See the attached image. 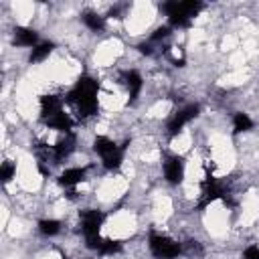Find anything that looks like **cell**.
<instances>
[{
	"instance_id": "7a4b0ae2",
	"label": "cell",
	"mask_w": 259,
	"mask_h": 259,
	"mask_svg": "<svg viewBox=\"0 0 259 259\" xmlns=\"http://www.w3.org/2000/svg\"><path fill=\"white\" fill-rule=\"evenodd\" d=\"M166 16H168V22H170V28H188L192 24V18L202 10V4L196 2V0H186V2H164L160 6Z\"/></svg>"
},
{
	"instance_id": "8992f818",
	"label": "cell",
	"mask_w": 259,
	"mask_h": 259,
	"mask_svg": "<svg viewBox=\"0 0 259 259\" xmlns=\"http://www.w3.org/2000/svg\"><path fill=\"white\" fill-rule=\"evenodd\" d=\"M198 111H200V107H198L196 103H190V105H186L184 109L176 111V113L172 115V119L168 121V136H170V138L178 136V134L182 132V127L198 115Z\"/></svg>"
},
{
	"instance_id": "52a82bcc",
	"label": "cell",
	"mask_w": 259,
	"mask_h": 259,
	"mask_svg": "<svg viewBox=\"0 0 259 259\" xmlns=\"http://www.w3.org/2000/svg\"><path fill=\"white\" fill-rule=\"evenodd\" d=\"M105 221V214L101 210H95V208H85L81 212V231L85 235V239H91V237H97L99 235V229Z\"/></svg>"
},
{
	"instance_id": "5bb4252c",
	"label": "cell",
	"mask_w": 259,
	"mask_h": 259,
	"mask_svg": "<svg viewBox=\"0 0 259 259\" xmlns=\"http://www.w3.org/2000/svg\"><path fill=\"white\" fill-rule=\"evenodd\" d=\"M85 174H87L85 168H69V170H65V172L59 176V184L65 186V188L75 186V184H79L81 180H85Z\"/></svg>"
},
{
	"instance_id": "4fadbf2b",
	"label": "cell",
	"mask_w": 259,
	"mask_h": 259,
	"mask_svg": "<svg viewBox=\"0 0 259 259\" xmlns=\"http://www.w3.org/2000/svg\"><path fill=\"white\" fill-rule=\"evenodd\" d=\"M121 79L127 87V93H130V101H136L140 91H142V75L138 71H123L121 73Z\"/></svg>"
},
{
	"instance_id": "2e32d148",
	"label": "cell",
	"mask_w": 259,
	"mask_h": 259,
	"mask_svg": "<svg viewBox=\"0 0 259 259\" xmlns=\"http://www.w3.org/2000/svg\"><path fill=\"white\" fill-rule=\"evenodd\" d=\"M81 20H83V24H85L87 28H91L93 32H101V30L105 28V20H103V16H99V14L93 12V10H85V12H81Z\"/></svg>"
},
{
	"instance_id": "e0dca14e",
	"label": "cell",
	"mask_w": 259,
	"mask_h": 259,
	"mask_svg": "<svg viewBox=\"0 0 259 259\" xmlns=\"http://www.w3.org/2000/svg\"><path fill=\"white\" fill-rule=\"evenodd\" d=\"M53 49H55V45L53 42H38L32 51H30V57H28V61L30 63H40V61H45L51 53H53Z\"/></svg>"
},
{
	"instance_id": "6da1fadb",
	"label": "cell",
	"mask_w": 259,
	"mask_h": 259,
	"mask_svg": "<svg viewBox=\"0 0 259 259\" xmlns=\"http://www.w3.org/2000/svg\"><path fill=\"white\" fill-rule=\"evenodd\" d=\"M97 91H99V83L93 77H79V81L75 83V87L67 93L65 101L75 105L79 111V117H89L93 113H97Z\"/></svg>"
},
{
	"instance_id": "9a60e30c",
	"label": "cell",
	"mask_w": 259,
	"mask_h": 259,
	"mask_svg": "<svg viewBox=\"0 0 259 259\" xmlns=\"http://www.w3.org/2000/svg\"><path fill=\"white\" fill-rule=\"evenodd\" d=\"M47 125H49V127H53V130H59V132L69 134V132L73 130V119H71V115H69V113L61 111V113L53 115L51 119H47Z\"/></svg>"
},
{
	"instance_id": "44dd1931",
	"label": "cell",
	"mask_w": 259,
	"mask_h": 259,
	"mask_svg": "<svg viewBox=\"0 0 259 259\" xmlns=\"http://www.w3.org/2000/svg\"><path fill=\"white\" fill-rule=\"evenodd\" d=\"M168 36H170V26H160L152 32L150 40H162V38H168Z\"/></svg>"
},
{
	"instance_id": "d6986e66",
	"label": "cell",
	"mask_w": 259,
	"mask_h": 259,
	"mask_svg": "<svg viewBox=\"0 0 259 259\" xmlns=\"http://www.w3.org/2000/svg\"><path fill=\"white\" fill-rule=\"evenodd\" d=\"M38 231L45 237H55L61 231V223L55 219H42V221H38Z\"/></svg>"
},
{
	"instance_id": "30bf717a",
	"label": "cell",
	"mask_w": 259,
	"mask_h": 259,
	"mask_svg": "<svg viewBox=\"0 0 259 259\" xmlns=\"http://www.w3.org/2000/svg\"><path fill=\"white\" fill-rule=\"evenodd\" d=\"M12 42L16 47H36L38 45V34L36 30L32 28H26V26H16L12 30Z\"/></svg>"
},
{
	"instance_id": "ffe728a7",
	"label": "cell",
	"mask_w": 259,
	"mask_h": 259,
	"mask_svg": "<svg viewBox=\"0 0 259 259\" xmlns=\"http://www.w3.org/2000/svg\"><path fill=\"white\" fill-rule=\"evenodd\" d=\"M14 172H16L14 162L12 160H4L2 166H0V178H2V182H10L12 176H14Z\"/></svg>"
},
{
	"instance_id": "3957f363",
	"label": "cell",
	"mask_w": 259,
	"mask_h": 259,
	"mask_svg": "<svg viewBox=\"0 0 259 259\" xmlns=\"http://www.w3.org/2000/svg\"><path fill=\"white\" fill-rule=\"evenodd\" d=\"M93 150L101 156L103 160V166L107 170H117L123 162V148L117 146L113 140L105 138V136H97L95 142H93Z\"/></svg>"
},
{
	"instance_id": "7402d4cb",
	"label": "cell",
	"mask_w": 259,
	"mask_h": 259,
	"mask_svg": "<svg viewBox=\"0 0 259 259\" xmlns=\"http://www.w3.org/2000/svg\"><path fill=\"white\" fill-rule=\"evenodd\" d=\"M243 259H259V247L257 245H249L243 251Z\"/></svg>"
},
{
	"instance_id": "277c9868",
	"label": "cell",
	"mask_w": 259,
	"mask_h": 259,
	"mask_svg": "<svg viewBox=\"0 0 259 259\" xmlns=\"http://www.w3.org/2000/svg\"><path fill=\"white\" fill-rule=\"evenodd\" d=\"M148 245H150V251H152V255L156 259H174V257H178L182 253V247L176 241H172L166 235H158V233L150 235Z\"/></svg>"
},
{
	"instance_id": "7c38bea8",
	"label": "cell",
	"mask_w": 259,
	"mask_h": 259,
	"mask_svg": "<svg viewBox=\"0 0 259 259\" xmlns=\"http://www.w3.org/2000/svg\"><path fill=\"white\" fill-rule=\"evenodd\" d=\"M63 111V99L57 97V95H42L40 97V115L42 119H51L53 115L61 113Z\"/></svg>"
},
{
	"instance_id": "8fae6325",
	"label": "cell",
	"mask_w": 259,
	"mask_h": 259,
	"mask_svg": "<svg viewBox=\"0 0 259 259\" xmlns=\"http://www.w3.org/2000/svg\"><path fill=\"white\" fill-rule=\"evenodd\" d=\"M75 144H77V140H75V134H65V138L63 140H59L57 142V146H53V160H57V162H61V160H65V158H69L71 154H73V150H75Z\"/></svg>"
},
{
	"instance_id": "5b68a950",
	"label": "cell",
	"mask_w": 259,
	"mask_h": 259,
	"mask_svg": "<svg viewBox=\"0 0 259 259\" xmlns=\"http://www.w3.org/2000/svg\"><path fill=\"white\" fill-rule=\"evenodd\" d=\"M219 198H229V188L225 182L217 180L214 176L206 174V178L202 180V196H200V202H198V208H204L206 204L219 200Z\"/></svg>"
},
{
	"instance_id": "9c48e42d",
	"label": "cell",
	"mask_w": 259,
	"mask_h": 259,
	"mask_svg": "<svg viewBox=\"0 0 259 259\" xmlns=\"http://www.w3.org/2000/svg\"><path fill=\"white\" fill-rule=\"evenodd\" d=\"M87 241V247L97 251L99 255H115L121 251V243L115 241V239H103V237H91V239H85Z\"/></svg>"
},
{
	"instance_id": "ba28073f",
	"label": "cell",
	"mask_w": 259,
	"mask_h": 259,
	"mask_svg": "<svg viewBox=\"0 0 259 259\" xmlns=\"http://www.w3.org/2000/svg\"><path fill=\"white\" fill-rule=\"evenodd\" d=\"M164 176L170 184H180L184 178V158L182 156H170L164 162Z\"/></svg>"
},
{
	"instance_id": "603a6c76",
	"label": "cell",
	"mask_w": 259,
	"mask_h": 259,
	"mask_svg": "<svg viewBox=\"0 0 259 259\" xmlns=\"http://www.w3.org/2000/svg\"><path fill=\"white\" fill-rule=\"evenodd\" d=\"M138 49H140V53H144V55H152V47H150V45H146V42H140V45H138Z\"/></svg>"
},
{
	"instance_id": "ac0fdd59",
	"label": "cell",
	"mask_w": 259,
	"mask_h": 259,
	"mask_svg": "<svg viewBox=\"0 0 259 259\" xmlns=\"http://www.w3.org/2000/svg\"><path fill=\"white\" fill-rule=\"evenodd\" d=\"M251 127H253V119H251L247 113L237 111V113L233 115V130H235V134L247 132V130H251Z\"/></svg>"
}]
</instances>
